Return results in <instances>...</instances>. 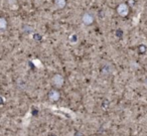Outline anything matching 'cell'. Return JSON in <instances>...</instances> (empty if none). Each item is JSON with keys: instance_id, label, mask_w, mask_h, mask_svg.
Wrapping results in <instances>:
<instances>
[{"instance_id": "cell-1", "label": "cell", "mask_w": 147, "mask_h": 136, "mask_svg": "<svg viewBox=\"0 0 147 136\" xmlns=\"http://www.w3.org/2000/svg\"><path fill=\"white\" fill-rule=\"evenodd\" d=\"M51 85L53 86L55 89H61L65 86V78L61 74H55L51 77Z\"/></svg>"}, {"instance_id": "cell-2", "label": "cell", "mask_w": 147, "mask_h": 136, "mask_svg": "<svg viewBox=\"0 0 147 136\" xmlns=\"http://www.w3.org/2000/svg\"><path fill=\"white\" fill-rule=\"evenodd\" d=\"M81 20H82L83 24L86 25V26H89V25H92L93 23H94L95 17H94V15H93V13L85 12L84 14L82 15V18H81Z\"/></svg>"}, {"instance_id": "cell-3", "label": "cell", "mask_w": 147, "mask_h": 136, "mask_svg": "<svg viewBox=\"0 0 147 136\" xmlns=\"http://www.w3.org/2000/svg\"><path fill=\"white\" fill-rule=\"evenodd\" d=\"M47 97H49V101L53 102V103L59 102V100H61V92H59V90L55 89V88H53V89H51V91L49 92Z\"/></svg>"}, {"instance_id": "cell-4", "label": "cell", "mask_w": 147, "mask_h": 136, "mask_svg": "<svg viewBox=\"0 0 147 136\" xmlns=\"http://www.w3.org/2000/svg\"><path fill=\"white\" fill-rule=\"evenodd\" d=\"M117 13L121 17H126L129 14V6L126 3H121L117 6Z\"/></svg>"}, {"instance_id": "cell-5", "label": "cell", "mask_w": 147, "mask_h": 136, "mask_svg": "<svg viewBox=\"0 0 147 136\" xmlns=\"http://www.w3.org/2000/svg\"><path fill=\"white\" fill-rule=\"evenodd\" d=\"M67 41H69V43H71V45H77V43H79V35H77L76 32L71 33V35H69V39H67Z\"/></svg>"}, {"instance_id": "cell-6", "label": "cell", "mask_w": 147, "mask_h": 136, "mask_svg": "<svg viewBox=\"0 0 147 136\" xmlns=\"http://www.w3.org/2000/svg\"><path fill=\"white\" fill-rule=\"evenodd\" d=\"M6 4L12 10H16L18 8V0H6Z\"/></svg>"}, {"instance_id": "cell-7", "label": "cell", "mask_w": 147, "mask_h": 136, "mask_svg": "<svg viewBox=\"0 0 147 136\" xmlns=\"http://www.w3.org/2000/svg\"><path fill=\"white\" fill-rule=\"evenodd\" d=\"M8 22L4 17H0V32H3L7 29Z\"/></svg>"}, {"instance_id": "cell-8", "label": "cell", "mask_w": 147, "mask_h": 136, "mask_svg": "<svg viewBox=\"0 0 147 136\" xmlns=\"http://www.w3.org/2000/svg\"><path fill=\"white\" fill-rule=\"evenodd\" d=\"M65 4H67V0H55V5L57 9L65 8Z\"/></svg>"}, {"instance_id": "cell-9", "label": "cell", "mask_w": 147, "mask_h": 136, "mask_svg": "<svg viewBox=\"0 0 147 136\" xmlns=\"http://www.w3.org/2000/svg\"><path fill=\"white\" fill-rule=\"evenodd\" d=\"M138 53H146V47H145V45H140L138 47Z\"/></svg>"}, {"instance_id": "cell-10", "label": "cell", "mask_w": 147, "mask_h": 136, "mask_svg": "<svg viewBox=\"0 0 147 136\" xmlns=\"http://www.w3.org/2000/svg\"><path fill=\"white\" fill-rule=\"evenodd\" d=\"M3 103H4V99H3L2 96H0V106H2Z\"/></svg>"}]
</instances>
